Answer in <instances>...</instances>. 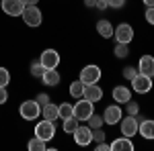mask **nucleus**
<instances>
[{"label":"nucleus","mask_w":154,"mask_h":151,"mask_svg":"<svg viewBox=\"0 0 154 151\" xmlns=\"http://www.w3.org/2000/svg\"><path fill=\"white\" fill-rule=\"evenodd\" d=\"M138 125H140V121H138V116H131L128 115L125 118L121 116V121H119V129H121V135L123 137H134L136 133H138Z\"/></svg>","instance_id":"nucleus-2"},{"label":"nucleus","mask_w":154,"mask_h":151,"mask_svg":"<svg viewBox=\"0 0 154 151\" xmlns=\"http://www.w3.org/2000/svg\"><path fill=\"white\" fill-rule=\"evenodd\" d=\"M121 74H123V78H125V80H134V78L138 76V70H136L134 65H125Z\"/></svg>","instance_id":"nucleus-30"},{"label":"nucleus","mask_w":154,"mask_h":151,"mask_svg":"<svg viewBox=\"0 0 154 151\" xmlns=\"http://www.w3.org/2000/svg\"><path fill=\"white\" fill-rule=\"evenodd\" d=\"M144 4H146V6H154V0H142Z\"/></svg>","instance_id":"nucleus-40"},{"label":"nucleus","mask_w":154,"mask_h":151,"mask_svg":"<svg viewBox=\"0 0 154 151\" xmlns=\"http://www.w3.org/2000/svg\"><path fill=\"white\" fill-rule=\"evenodd\" d=\"M113 53H115V57H119V59L128 57V55H130V45H128V43H115Z\"/></svg>","instance_id":"nucleus-25"},{"label":"nucleus","mask_w":154,"mask_h":151,"mask_svg":"<svg viewBox=\"0 0 154 151\" xmlns=\"http://www.w3.org/2000/svg\"><path fill=\"white\" fill-rule=\"evenodd\" d=\"M103 121H105L107 125H115V123H119L121 121V108L115 104L107 106L105 112H103Z\"/></svg>","instance_id":"nucleus-14"},{"label":"nucleus","mask_w":154,"mask_h":151,"mask_svg":"<svg viewBox=\"0 0 154 151\" xmlns=\"http://www.w3.org/2000/svg\"><path fill=\"white\" fill-rule=\"evenodd\" d=\"M138 133L142 135L144 139L152 141V139H154V121H150V118H144V121H140V125H138Z\"/></svg>","instance_id":"nucleus-16"},{"label":"nucleus","mask_w":154,"mask_h":151,"mask_svg":"<svg viewBox=\"0 0 154 151\" xmlns=\"http://www.w3.org/2000/svg\"><path fill=\"white\" fill-rule=\"evenodd\" d=\"M35 100H37V104H39V106H45V104L49 102V96H48L45 92H41V94H37Z\"/></svg>","instance_id":"nucleus-33"},{"label":"nucleus","mask_w":154,"mask_h":151,"mask_svg":"<svg viewBox=\"0 0 154 151\" xmlns=\"http://www.w3.org/2000/svg\"><path fill=\"white\" fill-rule=\"evenodd\" d=\"M41 115H43V118H48V121H58V118H60L58 104H51V102H48L45 106H41Z\"/></svg>","instance_id":"nucleus-18"},{"label":"nucleus","mask_w":154,"mask_h":151,"mask_svg":"<svg viewBox=\"0 0 154 151\" xmlns=\"http://www.w3.org/2000/svg\"><path fill=\"white\" fill-rule=\"evenodd\" d=\"M138 71L144 74V76L154 78V57L152 55H142L140 57V61H138Z\"/></svg>","instance_id":"nucleus-13"},{"label":"nucleus","mask_w":154,"mask_h":151,"mask_svg":"<svg viewBox=\"0 0 154 151\" xmlns=\"http://www.w3.org/2000/svg\"><path fill=\"white\" fill-rule=\"evenodd\" d=\"M125 110H128V115L136 116V115H140V104L134 102V100H130V102H125Z\"/></svg>","instance_id":"nucleus-28"},{"label":"nucleus","mask_w":154,"mask_h":151,"mask_svg":"<svg viewBox=\"0 0 154 151\" xmlns=\"http://www.w3.org/2000/svg\"><path fill=\"white\" fill-rule=\"evenodd\" d=\"M105 131H103V127L101 129H93V141H97V143H101V141H105Z\"/></svg>","instance_id":"nucleus-31"},{"label":"nucleus","mask_w":154,"mask_h":151,"mask_svg":"<svg viewBox=\"0 0 154 151\" xmlns=\"http://www.w3.org/2000/svg\"><path fill=\"white\" fill-rule=\"evenodd\" d=\"M82 92H84L82 80H76V82L70 84V96H74V98H82Z\"/></svg>","instance_id":"nucleus-21"},{"label":"nucleus","mask_w":154,"mask_h":151,"mask_svg":"<svg viewBox=\"0 0 154 151\" xmlns=\"http://www.w3.org/2000/svg\"><path fill=\"white\" fill-rule=\"evenodd\" d=\"M80 125V121L76 118V116H70V118H64V133H74L76 131V127Z\"/></svg>","instance_id":"nucleus-23"},{"label":"nucleus","mask_w":154,"mask_h":151,"mask_svg":"<svg viewBox=\"0 0 154 151\" xmlns=\"http://www.w3.org/2000/svg\"><path fill=\"white\" fill-rule=\"evenodd\" d=\"M144 19H146V23H148V25H152V27H154V6H148V8H146Z\"/></svg>","instance_id":"nucleus-32"},{"label":"nucleus","mask_w":154,"mask_h":151,"mask_svg":"<svg viewBox=\"0 0 154 151\" xmlns=\"http://www.w3.org/2000/svg\"><path fill=\"white\" fill-rule=\"evenodd\" d=\"M41 82H43L45 86H58L60 84V74L56 70H45L43 76H41Z\"/></svg>","instance_id":"nucleus-19"},{"label":"nucleus","mask_w":154,"mask_h":151,"mask_svg":"<svg viewBox=\"0 0 154 151\" xmlns=\"http://www.w3.org/2000/svg\"><path fill=\"white\" fill-rule=\"evenodd\" d=\"M103 125H105V121H103L101 115H95V112H93V115L88 116V127L91 129H101Z\"/></svg>","instance_id":"nucleus-26"},{"label":"nucleus","mask_w":154,"mask_h":151,"mask_svg":"<svg viewBox=\"0 0 154 151\" xmlns=\"http://www.w3.org/2000/svg\"><path fill=\"white\" fill-rule=\"evenodd\" d=\"M31 151H45L48 149V143L43 139H39V137H33V139L29 141V145H27Z\"/></svg>","instance_id":"nucleus-22"},{"label":"nucleus","mask_w":154,"mask_h":151,"mask_svg":"<svg viewBox=\"0 0 154 151\" xmlns=\"http://www.w3.org/2000/svg\"><path fill=\"white\" fill-rule=\"evenodd\" d=\"M111 149V145H107L105 141H101V143H97V151H109Z\"/></svg>","instance_id":"nucleus-37"},{"label":"nucleus","mask_w":154,"mask_h":151,"mask_svg":"<svg viewBox=\"0 0 154 151\" xmlns=\"http://www.w3.org/2000/svg\"><path fill=\"white\" fill-rule=\"evenodd\" d=\"M125 4V0H107V6H111V8H121Z\"/></svg>","instance_id":"nucleus-34"},{"label":"nucleus","mask_w":154,"mask_h":151,"mask_svg":"<svg viewBox=\"0 0 154 151\" xmlns=\"http://www.w3.org/2000/svg\"><path fill=\"white\" fill-rule=\"evenodd\" d=\"M111 149L113 151H131L134 149V143H131L130 137H119L111 143Z\"/></svg>","instance_id":"nucleus-17"},{"label":"nucleus","mask_w":154,"mask_h":151,"mask_svg":"<svg viewBox=\"0 0 154 151\" xmlns=\"http://www.w3.org/2000/svg\"><path fill=\"white\" fill-rule=\"evenodd\" d=\"M95 2H97V0H84V6H88V8H95Z\"/></svg>","instance_id":"nucleus-39"},{"label":"nucleus","mask_w":154,"mask_h":151,"mask_svg":"<svg viewBox=\"0 0 154 151\" xmlns=\"http://www.w3.org/2000/svg\"><path fill=\"white\" fill-rule=\"evenodd\" d=\"M39 61L43 63L45 70H56V68L60 65V53L56 51V49H45V51L41 53Z\"/></svg>","instance_id":"nucleus-10"},{"label":"nucleus","mask_w":154,"mask_h":151,"mask_svg":"<svg viewBox=\"0 0 154 151\" xmlns=\"http://www.w3.org/2000/svg\"><path fill=\"white\" fill-rule=\"evenodd\" d=\"M131 88H134V92H138V94L150 92V90H152V78H150V76H144V74L138 71V76L131 80Z\"/></svg>","instance_id":"nucleus-6"},{"label":"nucleus","mask_w":154,"mask_h":151,"mask_svg":"<svg viewBox=\"0 0 154 151\" xmlns=\"http://www.w3.org/2000/svg\"><path fill=\"white\" fill-rule=\"evenodd\" d=\"M80 80H82V84H97L101 80V68L99 65H84L80 71Z\"/></svg>","instance_id":"nucleus-11"},{"label":"nucleus","mask_w":154,"mask_h":151,"mask_svg":"<svg viewBox=\"0 0 154 151\" xmlns=\"http://www.w3.org/2000/svg\"><path fill=\"white\" fill-rule=\"evenodd\" d=\"M21 16H23V23L27 25V27H33V29L39 27V25H41V19H43V16H41V10H39L37 6H25V10H23Z\"/></svg>","instance_id":"nucleus-4"},{"label":"nucleus","mask_w":154,"mask_h":151,"mask_svg":"<svg viewBox=\"0 0 154 151\" xmlns=\"http://www.w3.org/2000/svg\"><path fill=\"white\" fill-rule=\"evenodd\" d=\"M113 100H115L117 104H125V102H130V100H131V90H130V88H125V86H115V88H113Z\"/></svg>","instance_id":"nucleus-15"},{"label":"nucleus","mask_w":154,"mask_h":151,"mask_svg":"<svg viewBox=\"0 0 154 151\" xmlns=\"http://www.w3.org/2000/svg\"><path fill=\"white\" fill-rule=\"evenodd\" d=\"M35 137L43 139L45 143L54 139V137H56V125H54V121L43 118L41 123H37V127H35Z\"/></svg>","instance_id":"nucleus-1"},{"label":"nucleus","mask_w":154,"mask_h":151,"mask_svg":"<svg viewBox=\"0 0 154 151\" xmlns=\"http://www.w3.org/2000/svg\"><path fill=\"white\" fill-rule=\"evenodd\" d=\"M6 100H8V92H6V88L0 86V104H4Z\"/></svg>","instance_id":"nucleus-35"},{"label":"nucleus","mask_w":154,"mask_h":151,"mask_svg":"<svg viewBox=\"0 0 154 151\" xmlns=\"http://www.w3.org/2000/svg\"><path fill=\"white\" fill-rule=\"evenodd\" d=\"M60 110V118L64 121V118H70V116H74V104H68V102H64V104L58 106Z\"/></svg>","instance_id":"nucleus-24"},{"label":"nucleus","mask_w":154,"mask_h":151,"mask_svg":"<svg viewBox=\"0 0 154 151\" xmlns=\"http://www.w3.org/2000/svg\"><path fill=\"white\" fill-rule=\"evenodd\" d=\"M19 112L25 121H35L37 116L41 115V106L37 104V100H25L19 108Z\"/></svg>","instance_id":"nucleus-3"},{"label":"nucleus","mask_w":154,"mask_h":151,"mask_svg":"<svg viewBox=\"0 0 154 151\" xmlns=\"http://www.w3.org/2000/svg\"><path fill=\"white\" fill-rule=\"evenodd\" d=\"M97 33L101 37H105V39H109V37H113V25L109 23V21H99L97 23Z\"/></svg>","instance_id":"nucleus-20"},{"label":"nucleus","mask_w":154,"mask_h":151,"mask_svg":"<svg viewBox=\"0 0 154 151\" xmlns=\"http://www.w3.org/2000/svg\"><path fill=\"white\" fill-rule=\"evenodd\" d=\"M95 8H99V10L109 8V6H107V0H97V2H95Z\"/></svg>","instance_id":"nucleus-36"},{"label":"nucleus","mask_w":154,"mask_h":151,"mask_svg":"<svg viewBox=\"0 0 154 151\" xmlns=\"http://www.w3.org/2000/svg\"><path fill=\"white\" fill-rule=\"evenodd\" d=\"M23 2H25V6H37L39 0H23Z\"/></svg>","instance_id":"nucleus-38"},{"label":"nucleus","mask_w":154,"mask_h":151,"mask_svg":"<svg viewBox=\"0 0 154 151\" xmlns=\"http://www.w3.org/2000/svg\"><path fill=\"white\" fill-rule=\"evenodd\" d=\"M2 12L8 16H21L25 10V2L23 0H2Z\"/></svg>","instance_id":"nucleus-8"},{"label":"nucleus","mask_w":154,"mask_h":151,"mask_svg":"<svg viewBox=\"0 0 154 151\" xmlns=\"http://www.w3.org/2000/svg\"><path fill=\"white\" fill-rule=\"evenodd\" d=\"M72 135H74L76 145L86 147V145H91V141H93V129H91V127H84V125H78L76 131H74Z\"/></svg>","instance_id":"nucleus-9"},{"label":"nucleus","mask_w":154,"mask_h":151,"mask_svg":"<svg viewBox=\"0 0 154 151\" xmlns=\"http://www.w3.org/2000/svg\"><path fill=\"white\" fill-rule=\"evenodd\" d=\"M93 115V102L86 100V98H80L76 104H74V116L78 121H88V116Z\"/></svg>","instance_id":"nucleus-7"},{"label":"nucleus","mask_w":154,"mask_h":151,"mask_svg":"<svg viewBox=\"0 0 154 151\" xmlns=\"http://www.w3.org/2000/svg\"><path fill=\"white\" fill-rule=\"evenodd\" d=\"M8 84H11V74H8L6 68H0V86H2V88H6Z\"/></svg>","instance_id":"nucleus-29"},{"label":"nucleus","mask_w":154,"mask_h":151,"mask_svg":"<svg viewBox=\"0 0 154 151\" xmlns=\"http://www.w3.org/2000/svg\"><path fill=\"white\" fill-rule=\"evenodd\" d=\"M43 71H45V68H43V63H41V61H33V63H31V74H33L35 78H41V76H43Z\"/></svg>","instance_id":"nucleus-27"},{"label":"nucleus","mask_w":154,"mask_h":151,"mask_svg":"<svg viewBox=\"0 0 154 151\" xmlns=\"http://www.w3.org/2000/svg\"><path fill=\"white\" fill-rule=\"evenodd\" d=\"M113 35L117 39V43H128L130 45L131 39H134V29H131L130 23H119L115 29H113Z\"/></svg>","instance_id":"nucleus-5"},{"label":"nucleus","mask_w":154,"mask_h":151,"mask_svg":"<svg viewBox=\"0 0 154 151\" xmlns=\"http://www.w3.org/2000/svg\"><path fill=\"white\" fill-rule=\"evenodd\" d=\"M82 98L91 100V102H99V100L103 98V90L99 88V82H97V84H84Z\"/></svg>","instance_id":"nucleus-12"}]
</instances>
